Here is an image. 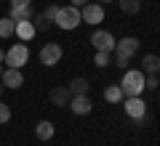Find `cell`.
<instances>
[{
	"mask_svg": "<svg viewBox=\"0 0 160 146\" xmlns=\"http://www.w3.org/2000/svg\"><path fill=\"white\" fill-rule=\"evenodd\" d=\"M112 53H115V64H118L120 69H126L128 61H131V59L139 53V37L128 35V37H123V40H115Z\"/></svg>",
	"mask_w": 160,
	"mask_h": 146,
	"instance_id": "6da1fadb",
	"label": "cell"
},
{
	"mask_svg": "<svg viewBox=\"0 0 160 146\" xmlns=\"http://www.w3.org/2000/svg\"><path fill=\"white\" fill-rule=\"evenodd\" d=\"M120 90H123V96H142L144 93V72L142 69H126L123 80H120Z\"/></svg>",
	"mask_w": 160,
	"mask_h": 146,
	"instance_id": "7a4b0ae2",
	"label": "cell"
},
{
	"mask_svg": "<svg viewBox=\"0 0 160 146\" xmlns=\"http://www.w3.org/2000/svg\"><path fill=\"white\" fill-rule=\"evenodd\" d=\"M27 59H29V48H27V43H16L13 48H8V51H6L3 64H6V67H11V69H22L24 64H27Z\"/></svg>",
	"mask_w": 160,
	"mask_h": 146,
	"instance_id": "3957f363",
	"label": "cell"
},
{
	"mask_svg": "<svg viewBox=\"0 0 160 146\" xmlns=\"http://www.w3.org/2000/svg\"><path fill=\"white\" fill-rule=\"evenodd\" d=\"M53 24H59V29H75V27H80V8H75V6H64V8H59V13H56V21Z\"/></svg>",
	"mask_w": 160,
	"mask_h": 146,
	"instance_id": "277c9868",
	"label": "cell"
},
{
	"mask_svg": "<svg viewBox=\"0 0 160 146\" xmlns=\"http://www.w3.org/2000/svg\"><path fill=\"white\" fill-rule=\"evenodd\" d=\"M80 21L91 24V27H99V24L104 21V6H102V3H91V0H88L86 6L80 8Z\"/></svg>",
	"mask_w": 160,
	"mask_h": 146,
	"instance_id": "5b68a950",
	"label": "cell"
},
{
	"mask_svg": "<svg viewBox=\"0 0 160 146\" xmlns=\"http://www.w3.org/2000/svg\"><path fill=\"white\" fill-rule=\"evenodd\" d=\"M62 56H64V51H62L59 43H46L40 48V64H43V67H56V64L62 61Z\"/></svg>",
	"mask_w": 160,
	"mask_h": 146,
	"instance_id": "8992f818",
	"label": "cell"
},
{
	"mask_svg": "<svg viewBox=\"0 0 160 146\" xmlns=\"http://www.w3.org/2000/svg\"><path fill=\"white\" fill-rule=\"evenodd\" d=\"M91 45L96 48V51L112 53V48H115V35L107 32V29H93V35H91Z\"/></svg>",
	"mask_w": 160,
	"mask_h": 146,
	"instance_id": "52a82bcc",
	"label": "cell"
},
{
	"mask_svg": "<svg viewBox=\"0 0 160 146\" xmlns=\"http://www.w3.org/2000/svg\"><path fill=\"white\" fill-rule=\"evenodd\" d=\"M123 109L131 120H142L147 114V104H144L142 96H126V101H123Z\"/></svg>",
	"mask_w": 160,
	"mask_h": 146,
	"instance_id": "ba28073f",
	"label": "cell"
},
{
	"mask_svg": "<svg viewBox=\"0 0 160 146\" xmlns=\"http://www.w3.org/2000/svg\"><path fill=\"white\" fill-rule=\"evenodd\" d=\"M67 106H69V112H72V114H78V117H86V114H91L93 104H91V98H88V96H72Z\"/></svg>",
	"mask_w": 160,
	"mask_h": 146,
	"instance_id": "9c48e42d",
	"label": "cell"
},
{
	"mask_svg": "<svg viewBox=\"0 0 160 146\" xmlns=\"http://www.w3.org/2000/svg\"><path fill=\"white\" fill-rule=\"evenodd\" d=\"M0 82L6 85V88H22V85H24V74H22V69H11V67H6V72L0 74Z\"/></svg>",
	"mask_w": 160,
	"mask_h": 146,
	"instance_id": "30bf717a",
	"label": "cell"
},
{
	"mask_svg": "<svg viewBox=\"0 0 160 146\" xmlns=\"http://www.w3.org/2000/svg\"><path fill=\"white\" fill-rule=\"evenodd\" d=\"M69 96H88V90H91V82H88L86 77H72L67 85Z\"/></svg>",
	"mask_w": 160,
	"mask_h": 146,
	"instance_id": "8fae6325",
	"label": "cell"
},
{
	"mask_svg": "<svg viewBox=\"0 0 160 146\" xmlns=\"http://www.w3.org/2000/svg\"><path fill=\"white\" fill-rule=\"evenodd\" d=\"M48 98H51V104L53 106H67L69 104V90L67 88H62V85H56V88H51V93H48Z\"/></svg>",
	"mask_w": 160,
	"mask_h": 146,
	"instance_id": "7c38bea8",
	"label": "cell"
},
{
	"mask_svg": "<svg viewBox=\"0 0 160 146\" xmlns=\"http://www.w3.org/2000/svg\"><path fill=\"white\" fill-rule=\"evenodd\" d=\"M53 133H56V128H53L51 120H40V122L35 125V135H38V141H51Z\"/></svg>",
	"mask_w": 160,
	"mask_h": 146,
	"instance_id": "4fadbf2b",
	"label": "cell"
},
{
	"mask_svg": "<svg viewBox=\"0 0 160 146\" xmlns=\"http://www.w3.org/2000/svg\"><path fill=\"white\" fill-rule=\"evenodd\" d=\"M32 16H35L32 3H29V6H16V8H11V13H8V19H13V21H32Z\"/></svg>",
	"mask_w": 160,
	"mask_h": 146,
	"instance_id": "5bb4252c",
	"label": "cell"
},
{
	"mask_svg": "<svg viewBox=\"0 0 160 146\" xmlns=\"http://www.w3.org/2000/svg\"><path fill=\"white\" fill-rule=\"evenodd\" d=\"M13 35H16L22 43H29V40L35 37V27H32V21H16V29H13Z\"/></svg>",
	"mask_w": 160,
	"mask_h": 146,
	"instance_id": "9a60e30c",
	"label": "cell"
},
{
	"mask_svg": "<svg viewBox=\"0 0 160 146\" xmlns=\"http://www.w3.org/2000/svg\"><path fill=\"white\" fill-rule=\"evenodd\" d=\"M158 69H160L158 53H147V56L142 59V72H144V74H158Z\"/></svg>",
	"mask_w": 160,
	"mask_h": 146,
	"instance_id": "2e32d148",
	"label": "cell"
},
{
	"mask_svg": "<svg viewBox=\"0 0 160 146\" xmlns=\"http://www.w3.org/2000/svg\"><path fill=\"white\" fill-rule=\"evenodd\" d=\"M120 6V11L123 13H128V16H133V13H139L142 11V0H115Z\"/></svg>",
	"mask_w": 160,
	"mask_h": 146,
	"instance_id": "e0dca14e",
	"label": "cell"
},
{
	"mask_svg": "<svg viewBox=\"0 0 160 146\" xmlns=\"http://www.w3.org/2000/svg\"><path fill=\"white\" fill-rule=\"evenodd\" d=\"M13 29H16V21H13V19H8V16L0 19V37H3V40L13 37Z\"/></svg>",
	"mask_w": 160,
	"mask_h": 146,
	"instance_id": "ac0fdd59",
	"label": "cell"
},
{
	"mask_svg": "<svg viewBox=\"0 0 160 146\" xmlns=\"http://www.w3.org/2000/svg\"><path fill=\"white\" fill-rule=\"evenodd\" d=\"M104 98H107L109 104H120V101H123V90H120V85H109V88L104 90Z\"/></svg>",
	"mask_w": 160,
	"mask_h": 146,
	"instance_id": "d6986e66",
	"label": "cell"
},
{
	"mask_svg": "<svg viewBox=\"0 0 160 146\" xmlns=\"http://www.w3.org/2000/svg\"><path fill=\"white\" fill-rule=\"evenodd\" d=\"M32 27H35V32H48V29H51L53 24L48 21V19L43 16V13H35V16H32Z\"/></svg>",
	"mask_w": 160,
	"mask_h": 146,
	"instance_id": "ffe728a7",
	"label": "cell"
},
{
	"mask_svg": "<svg viewBox=\"0 0 160 146\" xmlns=\"http://www.w3.org/2000/svg\"><path fill=\"white\" fill-rule=\"evenodd\" d=\"M93 64H96L99 69L109 67V53H104V51H96V53H93Z\"/></svg>",
	"mask_w": 160,
	"mask_h": 146,
	"instance_id": "44dd1931",
	"label": "cell"
},
{
	"mask_svg": "<svg viewBox=\"0 0 160 146\" xmlns=\"http://www.w3.org/2000/svg\"><path fill=\"white\" fill-rule=\"evenodd\" d=\"M8 120H11V106H8L6 101H0V125L8 122Z\"/></svg>",
	"mask_w": 160,
	"mask_h": 146,
	"instance_id": "7402d4cb",
	"label": "cell"
},
{
	"mask_svg": "<svg viewBox=\"0 0 160 146\" xmlns=\"http://www.w3.org/2000/svg\"><path fill=\"white\" fill-rule=\"evenodd\" d=\"M144 88L147 90H158V74H144Z\"/></svg>",
	"mask_w": 160,
	"mask_h": 146,
	"instance_id": "603a6c76",
	"label": "cell"
},
{
	"mask_svg": "<svg viewBox=\"0 0 160 146\" xmlns=\"http://www.w3.org/2000/svg\"><path fill=\"white\" fill-rule=\"evenodd\" d=\"M56 13H59V6H53V3H51V6H48V8H46V11H43V16H46V19H48V21H51V24H53V21H56Z\"/></svg>",
	"mask_w": 160,
	"mask_h": 146,
	"instance_id": "cb8c5ba5",
	"label": "cell"
},
{
	"mask_svg": "<svg viewBox=\"0 0 160 146\" xmlns=\"http://www.w3.org/2000/svg\"><path fill=\"white\" fill-rule=\"evenodd\" d=\"M32 0H11V8H16V6H29Z\"/></svg>",
	"mask_w": 160,
	"mask_h": 146,
	"instance_id": "d4e9b609",
	"label": "cell"
},
{
	"mask_svg": "<svg viewBox=\"0 0 160 146\" xmlns=\"http://www.w3.org/2000/svg\"><path fill=\"white\" fill-rule=\"evenodd\" d=\"M86 3H88V0H69V6H75V8H83Z\"/></svg>",
	"mask_w": 160,
	"mask_h": 146,
	"instance_id": "484cf974",
	"label": "cell"
},
{
	"mask_svg": "<svg viewBox=\"0 0 160 146\" xmlns=\"http://www.w3.org/2000/svg\"><path fill=\"white\" fill-rule=\"evenodd\" d=\"M3 59H6V51H3V48H0V64H3Z\"/></svg>",
	"mask_w": 160,
	"mask_h": 146,
	"instance_id": "4316f807",
	"label": "cell"
},
{
	"mask_svg": "<svg viewBox=\"0 0 160 146\" xmlns=\"http://www.w3.org/2000/svg\"><path fill=\"white\" fill-rule=\"evenodd\" d=\"M96 3H102V6H107V3H112V0H96Z\"/></svg>",
	"mask_w": 160,
	"mask_h": 146,
	"instance_id": "83f0119b",
	"label": "cell"
},
{
	"mask_svg": "<svg viewBox=\"0 0 160 146\" xmlns=\"http://www.w3.org/2000/svg\"><path fill=\"white\" fill-rule=\"evenodd\" d=\"M3 72H6V64H0V74H3Z\"/></svg>",
	"mask_w": 160,
	"mask_h": 146,
	"instance_id": "f1b7e54d",
	"label": "cell"
},
{
	"mask_svg": "<svg viewBox=\"0 0 160 146\" xmlns=\"http://www.w3.org/2000/svg\"><path fill=\"white\" fill-rule=\"evenodd\" d=\"M3 90H6V85H3V82H0V96H3Z\"/></svg>",
	"mask_w": 160,
	"mask_h": 146,
	"instance_id": "f546056e",
	"label": "cell"
}]
</instances>
